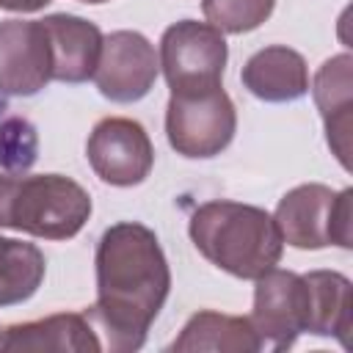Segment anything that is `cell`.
Masks as SVG:
<instances>
[{
    "label": "cell",
    "mask_w": 353,
    "mask_h": 353,
    "mask_svg": "<svg viewBox=\"0 0 353 353\" xmlns=\"http://www.w3.org/2000/svg\"><path fill=\"white\" fill-rule=\"evenodd\" d=\"M94 268L97 301L85 317L99 323L102 347L113 353L141 350L171 292V270L157 234L138 221L108 226L97 243Z\"/></svg>",
    "instance_id": "obj_1"
},
{
    "label": "cell",
    "mask_w": 353,
    "mask_h": 353,
    "mask_svg": "<svg viewBox=\"0 0 353 353\" xmlns=\"http://www.w3.org/2000/svg\"><path fill=\"white\" fill-rule=\"evenodd\" d=\"M188 234L207 262L245 281H256L276 268L284 251L270 212L229 199L199 204L190 215Z\"/></svg>",
    "instance_id": "obj_2"
},
{
    "label": "cell",
    "mask_w": 353,
    "mask_h": 353,
    "mask_svg": "<svg viewBox=\"0 0 353 353\" xmlns=\"http://www.w3.org/2000/svg\"><path fill=\"white\" fill-rule=\"evenodd\" d=\"M91 218L88 190L63 174L0 171V229L69 240Z\"/></svg>",
    "instance_id": "obj_3"
},
{
    "label": "cell",
    "mask_w": 353,
    "mask_h": 353,
    "mask_svg": "<svg viewBox=\"0 0 353 353\" xmlns=\"http://www.w3.org/2000/svg\"><path fill=\"white\" fill-rule=\"evenodd\" d=\"M353 190H334L320 182L298 185L287 190L273 212L279 234L287 245L301 251H317L325 245H353Z\"/></svg>",
    "instance_id": "obj_4"
},
{
    "label": "cell",
    "mask_w": 353,
    "mask_h": 353,
    "mask_svg": "<svg viewBox=\"0 0 353 353\" xmlns=\"http://www.w3.org/2000/svg\"><path fill=\"white\" fill-rule=\"evenodd\" d=\"M237 130V110L223 85L171 91L165 108V135L176 154L207 160L221 154Z\"/></svg>",
    "instance_id": "obj_5"
},
{
    "label": "cell",
    "mask_w": 353,
    "mask_h": 353,
    "mask_svg": "<svg viewBox=\"0 0 353 353\" xmlns=\"http://www.w3.org/2000/svg\"><path fill=\"white\" fill-rule=\"evenodd\" d=\"M229 50L226 39L210 22L182 19L165 28L160 39V69L171 91L221 85Z\"/></svg>",
    "instance_id": "obj_6"
},
{
    "label": "cell",
    "mask_w": 353,
    "mask_h": 353,
    "mask_svg": "<svg viewBox=\"0 0 353 353\" xmlns=\"http://www.w3.org/2000/svg\"><path fill=\"white\" fill-rule=\"evenodd\" d=\"M251 325L270 350H287L309 331V284L292 270L270 268L256 279Z\"/></svg>",
    "instance_id": "obj_7"
},
{
    "label": "cell",
    "mask_w": 353,
    "mask_h": 353,
    "mask_svg": "<svg viewBox=\"0 0 353 353\" xmlns=\"http://www.w3.org/2000/svg\"><path fill=\"white\" fill-rule=\"evenodd\" d=\"M94 174L113 188L141 185L154 165V146L141 121L124 116L99 119L85 141Z\"/></svg>",
    "instance_id": "obj_8"
},
{
    "label": "cell",
    "mask_w": 353,
    "mask_h": 353,
    "mask_svg": "<svg viewBox=\"0 0 353 353\" xmlns=\"http://www.w3.org/2000/svg\"><path fill=\"white\" fill-rule=\"evenodd\" d=\"M160 61L154 44L138 30H113L102 39L99 63L94 69V83L99 94L110 102H138L157 80Z\"/></svg>",
    "instance_id": "obj_9"
},
{
    "label": "cell",
    "mask_w": 353,
    "mask_h": 353,
    "mask_svg": "<svg viewBox=\"0 0 353 353\" xmlns=\"http://www.w3.org/2000/svg\"><path fill=\"white\" fill-rule=\"evenodd\" d=\"M52 80V47L41 19L0 22V94L33 97Z\"/></svg>",
    "instance_id": "obj_10"
},
{
    "label": "cell",
    "mask_w": 353,
    "mask_h": 353,
    "mask_svg": "<svg viewBox=\"0 0 353 353\" xmlns=\"http://www.w3.org/2000/svg\"><path fill=\"white\" fill-rule=\"evenodd\" d=\"M0 350L22 353H99L102 342L83 312H61L44 320L17 323L3 331Z\"/></svg>",
    "instance_id": "obj_11"
},
{
    "label": "cell",
    "mask_w": 353,
    "mask_h": 353,
    "mask_svg": "<svg viewBox=\"0 0 353 353\" xmlns=\"http://www.w3.org/2000/svg\"><path fill=\"white\" fill-rule=\"evenodd\" d=\"M52 47V80L85 83L94 77L102 52V30L74 14H50L41 19Z\"/></svg>",
    "instance_id": "obj_12"
},
{
    "label": "cell",
    "mask_w": 353,
    "mask_h": 353,
    "mask_svg": "<svg viewBox=\"0 0 353 353\" xmlns=\"http://www.w3.org/2000/svg\"><path fill=\"white\" fill-rule=\"evenodd\" d=\"M240 80L262 102H295L309 91V66L292 47L273 44L245 61Z\"/></svg>",
    "instance_id": "obj_13"
},
{
    "label": "cell",
    "mask_w": 353,
    "mask_h": 353,
    "mask_svg": "<svg viewBox=\"0 0 353 353\" xmlns=\"http://www.w3.org/2000/svg\"><path fill=\"white\" fill-rule=\"evenodd\" d=\"M350 55L339 52L334 58H328L312 83V94L317 102V110L323 116L325 124V135H328V146L334 149V154L339 157V163L347 168V146H350V105H353V94H350Z\"/></svg>",
    "instance_id": "obj_14"
},
{
    "label": "cell",
    "mask_w": 353,
    "mask_h": 353,
    "mask_svg": "<svg viewBox=\"0 0 353 353\" xmlns=\"http://www.w3.org/2000/svg\"><path fill=\"white\" fill-rule=\"evenodd\" d=\"M174 353H201V350H212V353H254L262 350V342L251 325L248 317H237V314H221L212 309L196 312L182 334L171 342Z\"/></svg>",
    "instance_id": "obj_15"
},
{
    "label": "cell",
    "mask_w": 353,
    "mask_h": 353,
    "mask_svg": "<svg viewBox=\"0 0 353 353\" xmlns=\"http://www.w3.org/2000/svg\"><path fill=\"white\" fill-rule=\"evenodd\" d=\"M309 284V331L314 336H336L347 345L350 334V281L336 270H312Z\"/></svg>",
    "instance_id": "obj_16"
},
{
    "label": "cell",
    "mask_w": 353,
    "mask_h": 353,
    "mask_svg": "<svg viewBox=\"0 0 353 353\" xmlns=\"http://www.w3.org/2000/svg\"><path fill=\"white\" fill-rule=\"evenodd\" d=\"M47 273L39 245L0 234V306H17L36 295Z\"/></svg>",
    "instance_id": "obj_17"
},
{
    "label": "cell",
    "mask_w": 353,
    "mask_h": 353,
    "mask_svg": "<svg viewBox=\"0 0 353 353\" xmlns=\"http://www.w3.org/2000/svg\"><path fill=\"white\" fill-rule=\"evenodd\" d=\"M276 0H201V11L221 33L256 30L270 14Z\"/></svg>",
    "instance_id": "obj_18"
},
{
    "label": "cell",
    "mask_w": 353,
    "mask_h": 353,
    "mask_svg": "<svg viewBox=\"0 0 353 353\" xmlns=\"http://www.w3.org/2000/svg\"><path fill=\"white\" fill-rule=\"evenodd\" d=\"M39 135L28 119H6L0 124V165L11 174H25L36 163Z\"/></svg>",
    "instance_id": "obj_19"
},
{
    "label": "cell",
    "mask_w": 353,
    "mask_h": 353,
    "mask_svg": "<svg viewBox=\"0 0 353 353\" xmlns=\"http://www.w3.org/2000/svg\"><path fill=\"white\" fill-rule=\"evenodd\" d=\"M50 0H0V8L3 11H19V14H28V11H39L44 8Z\"/></svg>",
    "instance_id": "obj_20"
},
{
    "label": "cell",
    "mask_w": 353,
    "mask_h": 353,
    "mask_svg": "<svg viewBox=\"0 0 353 353\" xmlns=\"http://www.w3.org/2000/svg\"><path fill=\"white\" fill-rule=\"evenodd\" d=\"M80 3H91V6H97V3H108V0H80Z\"/></svg>",
    "instance_id": "obj_21"
},
{
    "label": "cell",
    "mask_w": 353,
    "mask_h": 353,
    "mask_svg": "<svg viewBox=\"0 0 353 353\" xmlns=\"http://www.w3.org/2000/svg\"><path fill=\"white\" fill-rule=\"evenodd\" d=\"M0 339H3V331H0Z\"/></svg>",
    "instance_id": "obj_22"
}]
</instances>
